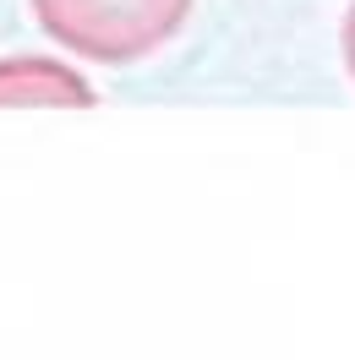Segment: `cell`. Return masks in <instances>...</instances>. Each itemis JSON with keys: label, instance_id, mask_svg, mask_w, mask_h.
<instances>
[{"label": "cell", "instance_id": "6da1fadb", "mask_svg": "<svg viewBox=\"0 0 355 360\" xmlns=\"http://www.w3.org/2000/svg\"><path fill=\"white\" fill-rule=\"evenodd\" d=\"M55 44L99 66H132L164 49L197 0H27Z\"/></svg>", "mask_w": 355, "mask_h": 360}, {"label": "cell", "instance_id": "7a4b0ae2", "mask_svg": "<svg viewBox=\"0 0 355 360\" xmlns=\"http://www.w3.org/2000/svg\"><path fill=\"white\" fill-rule=\"evenodd\" d=\"M0 104L11 110H93L99 93L77 66H61L49 55H6L0 60Z\"/></svg>", "mask_w": 355, "mask_h": 360}, {"label": "cell", "instance_id": "3957f363", "mask_svg": "<svg viewBox=\"0 0 355 360\" xmlns=\"http://www.w3.org/2000/svg\"><path fill=\"white\" fill-rule=\"evenodd\" d=\"M344 71H350V82H355V0H350V11H344Z\"/></svg>", "mask_w": 355, "mask_h": 360}]
</instances>
